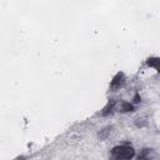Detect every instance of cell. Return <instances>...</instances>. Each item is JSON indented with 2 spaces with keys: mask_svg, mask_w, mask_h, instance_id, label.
<instances>
[{
  "mask_svg": "<svg viewBox=\"0 0 160 160\" xmlns=\"http://www.w3.org/2000/svg\"><path fill=\"white\" fill-rule=\"evenodd\" d=\"M120 111L121 112H129V111H134V105L128 102V101H121L120 104Z\"/></svg>",
  "mask_w": 160,
  "mask_h": 160,
  "instance_id": "8992f818",
  "label": "cell"
},
{
  "mask_svg": "<svg viewBox=\"0 0 160 160\" xmlns=\"http://www.w3.org/2000/svg\"><path fill=\"white\" fill-rule=\"evenodd\" d=\"M125 81H126V79H125L124 72H118V74L112 78L111 82H110V88L114 89V90H115V89H120V88L124 86Z\"/></svg>",
  "mask_w": 160,
  "mask_h": 160,
  "instance_id": "7a4b0ae2",
  "label": "cell"
},
{
  "mask_svg": "<svg viewBox=\"0 0 160 160\" xmlns=\"http://www.w3.org/2000/svg\"><path fill=\"white\" fill-rule=\"evenodd\" d=\"M155 158H156V152H155V150L149 149V148H144V149H141L140 152H139V156H138L139 160H154Z\"/></svg>",
  "mask_w": 160,
  "mask_h": 160,
  "instance_id": "3957f363",
  "label": "cell"
},
{
  "mask_svg": "<svg viewBox=\"0 0 160 160\" xmlns=\"http://www.w3.org/2000/svg\"><path fill=\"white\" fill-rule=\"evenodd\" d=\"M146 65L150 66V68H154L158 72H160V58H156V56H151L146 60Z\"/></svg>",
  "mask_w": 160,
  "mask_h": 160,
  "instance_id": "5b68a950",
  "label": "cell"
},
{
  "mask_svg": "<svg viewBox=\"0 0 160 160\" xmlns=\"http://www.w3.org/2000/svg\"><path fill=\"white\" fill-rule=\"evenodd\" d=\"M135 155V150L129 144L116 145L111 150L110 160H131Z\"/></svg>",
  "mask_w": 160,
  "mask_h": 160,
  "instance_id": "6da1fadb",
  "label": "cell"
},
{
  "mask_svg": "<svg viewBox=\"0 0 160 160\" xmlns=\"http://www.w3.org/2000/svg\"><path fill=\"white\" fill-rule=\"evenodd\" d=\"M115 106H116V100H115V99L109 100L108 104H106V106L102 109L101 115H102V116H106V115H109V114H112L114 110H115Z\"/></svg>",
  "mask_w": 160,
  "mask_h": 160,
  "instance_id": "277c9868",
  "label": "cell"
},
{
  "mask_svg": "<svg viewBox=\"0 0 160 160\" xmlns=\"http://www.w3.org/2000/svg\"><path fill=\"white\" fill-rule=\"evenodd\" d=\"M140 101H141V98L139 96V94H136L134 98V102H140Z\"/></svg>",
  "mask_w": 160,
  "mask_h": 160,
  "instance_id": "52a82bcc",
  "label": "cell"
}]
</instances>
